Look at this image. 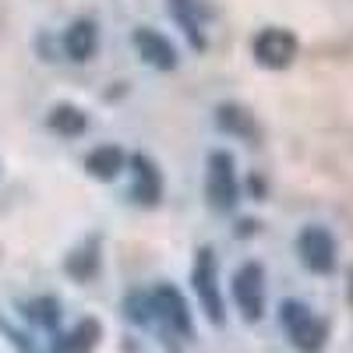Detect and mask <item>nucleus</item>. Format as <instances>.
<instances>
[{
    "mask_svg": "<svg viewBox=\"0 0 353 353\" xmlns=\"http://www.w3.org/2000/svg\"><path fill=\"white\" fill-rule=\"evenodd\" d=\"M96 269H99L96 251H78V254L68 261V272H71L74 279H92V276H96Z\"/></svg>",
    "mask_w": 353,
    "mask_h": 353,
    "instance_id": "obj_15",
    "label": "nucleus"
},
{
    "mask_svg": "<svg viewBox=\"0 0 353 353\" xmlns=\"http://www.w3.org/2000/svg\"><path fill=\"white\" fill-rule=\"evenodd\" d=\"M50 128L61 131V134H68V138H74V134H85L88 117H85L78 106H71V103H57V106L50 110Z\"/></svg>",
    "mask_w": 353,
    "mask_h": 353,
    "instance_id": "obj_13",
    "label": "nucleus"
},
{
    "mask_svg": "<svg viewBox=\"0 0 353 353\" xmlns=\"http://www.w3.org/2000/svg\"><path fill=\"white\" fill-rule=\"evenodd\" d=\"M254 50V61L261 68H290L293 57H297V39H293V32H286V28H261V32L254 36L251 43Z\"/></svg>",
    "mask_w": 353,
    "mask_h": 353,
    "instance_id": "obj_5",
    "label": "nucleus"
},
{
    "mask_svg": "<svg viewBox=\"0 0 353 353\" xmlns=\"http://www.w3.org/2000/svg\"><path fill=\"white\" fill-rule=\"evenodd\" d=\"M85 170L92 176H99V181H113L124 170V152L117 145H99V149H92L85 156Z\"/></svg>",
    "mask_w": 353,
    "mask_h": 353,
    "instance_id": "obj_12",
    "label": "nucleus"
},
{
    "mask_svg": "<svg viewBox=\"0 0 353 353\" xmlns=\"http://www.w3.org/2000/svg\"><path fill=\"white\" fill-rule=\"evenodd\" d=\"M131 39H134V50L152 68H159V71H173L176 68V50H173V43L163 32H156V28H149V25H141V28H134Z\"/></svg>",
    "mask_w": 353,
    "mask_h": 353,
    "instance_id": "obj_8",
    "label": "nucleus"
},
{
    "mask_svg": "<svg viewBox=\"0 0 353 353\" xmlns=\"http://www.w3.org/2000/svg\"><path fill=\"white\" fill-rule=\"evenodd\" d=\"M149 301H152V314L163 318V325H166L170 336H181V339L191 336V311H188V304L181 297V290L163 283V286H156V293Z\"/></svg>",
    "mask_w": 353,
    "mask_h": 353,
    "instance_id": "obj_7",
    "label": "nucleus"
},
{
    "mask_svg": "<svg viewBox=\"0 0 353 353\" xmlns=\"http://www.w3.org/2000/svg\"><path fill=\"white\" fill-rule=\"evenodd\" d=\"M219 124L223 128H233V131H251V124H248V117L237 110V106H219Z\"/></svg>",
    "mask_w": 353,
    "mask_h": 353,
    "instance_id": "obj_17",
    "label": "nucleus"
},
{
    "mask_svg": "<svg viewBox=\"0 0 353 353\" xmlns=\"http://www.w3.org/2000/svg\"><path fill=\"white\" fill-rule=\"evenodd\" d=\"M191 286L198 293L201 311L209 314L212 325H223V293H219V276H216V254L212 248H201L194 254V269H191Z\"/></svg>",
    "mask_w": 353,
    "mask_h": 353,
    "instance_id": "obj_2",
    "label": "nucleus"
},
{
    "mask_svg": "<svg viewBox=\"0 0 353 353\" xmlns=\"http://www.w3.org/2000/svg\"><path fill=\"white\" fill-rule=\"evenodd\" d=\"M163 198V176L152 159L134 156V201L141 205H156Z\"/></svg>",
    "mask_w": 353,
    "mask_h": 353,
    "instance_id": "obj_10",
    "label": "nucleus"
},
{
    "mask_svg": "<svg viewBox=\"0 0 353 353\" xmlns=\"http://www.w3.org/2000/svg\"><path fill=\"white\" fill-rule=\"evenodd\" d=\"M233 301H237L241 314L248 321H258L265 311V272L258 261H244L233 272Z\"/></svg>",
    "mask_w": 353,
    "mask_h": 353,
    "instance_id": "obj_3",
    "label": "nucleus"
},
{
    "mask_svg": "<svg viewBox=\"0 0 353 353\" xmlns=\"http://www.w3.org/2000/svg\"><path fill=\"white\" fill-rule=\"evenodd\" d=\"M128 318H131V321H141V325H145V321L152 318V301L141 297V293H131V297H128Z\"/></svg>",
    "mask_w": 353,
    "mask_h": 353,
    "instance_id": "obj_16",
    "label": "nucleus"
},
{
    "mask_svg": "<svg viewBox=\"0 0 353 353\" xmlns=\"http://www.w3.org/2000/svg\"><path fill=\"white\" fill-rule=\"evenodd\" d=\"M297 251H301V261L318 276H325V272L336 269V241H332L329 230L304 226L301 237H297Z\"/></svg>",
    "mask_w": 353,
    "mask_h": 353,
    "instance_id": "obj_6",
    "label": "nucleus"
},
{
    "mask_svg": "<svg viewBox=\"0 0 353 353\" xmlns=\"http://www.w3.org/2000/svg\"><path fill=\"white\" fill-rule=\"evenodd\" d=\"M241 198L237 170H233L230 152H212L209 156V205L219 212H230Z\"/></svg>",
    "mask_w": 353,
    "mask_h": 353,
    "instance_id": "obj_4",
    "label": "nucleus"
},
{
    "mask_svg": "<svg viewBox=\"0 0 353 353\" xmlns=\"http://www.w3.org/2000/svg\"><path fill=\"white\" fill-rule=\"evenodd\" d=\"M279 325L286 329L290 343L297 346L301 353H321V350H325L329 325H325V318H318L307 304L286 301V304L279 307Z\"/></svg>",
    "mask_w": 353,
    "mask_h": 353,
    "instance_id": "obj_1",
    "label": "nucleus"
},
{
    "mask_svg": "<svg viewBox=\"0 0 353 353\" xmlns=\"http://www.w3.org/2000/svg\"><path fill=\"white\" fill-rule=\"evenodd\" d=\"M64 50L71 61H92L96 50H99V28L92 18H78L71 28H68V36H64Z\"/></svg>",
    "mask_w": 353,
    "mask_h": 353,
    "instance_id": "obj_9",
    "label": "nucleus"
},
{
    "mask_svg": "<svg viewBox=\"0 0 353 353\" xmlns=\"http://www.w3.org/2000/svg\"><path fill=\"white\" fill-rule=\"evenodd\" d=\"M96 343H99V321L96 318H85V321H78L68 336H61V339L53 343V353H92Z\"/></svg>",
    "mask_w": 353,
    "mask_h": 353,
    "instance_id": "obj_11",
    "label": "nucleus"
},
{
    "mask_svg": "<svg viewBox=\"0 0 353 353\" xmlns=\"http://www.w3.org/2000/svg\"><path fill=\"white\" fill-rule=\"evenodd\" d=\"M170 8H173L176 21L184 25V32L191 36V43H194V46H201L205 39H201V28H198V18H194V11H198V0H170Z\"/></svg>",
    "mask_w": 353,
    "mask_h": 353,
    "instance_id": "obj_14",
    "label": "nucleus"
}]
</instances>
